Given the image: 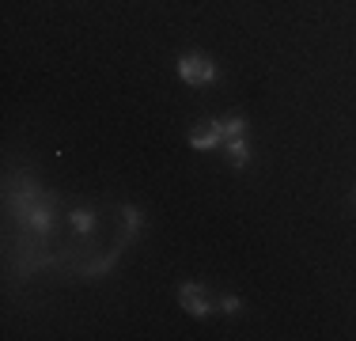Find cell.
I'll use <instances>...</instances> for the list:
<instances>
[{"label": "cell", "mask_w": 356, "mask_h": 341, "mask_svg": "<svg viewBox=\"0 0 356 341\" xmlns=\"http://www.w3.org/2000/svg\"><path fill=\"white\" fill-rule=\"evenodd\" d=\"M224 152H227V164H232L235 170H243L250 164V144L247 136H235V141H224Z\"/></svg>", "instance_id": "5"}, {"label": "cell", "mask_w": 356, "mask_h": 341, "mask_svg": "<svg viewBox=\"0 0 356 341\" xmlns=\"http://www.w3.org/2000/svg\"><path fill=\"white\" fill-rule=\"evenodd\" d=\"M190 144H193L197 152H213V148H220V144H224V136H220L216 122H209V125H197V129H190Z\"/></svg>", "instance_id": "4"}, {"label": "cell", "mask_w": 356, "mask_h": 341, "mask_svg": "<svg viewBox=\"0 0 356 341\" xmlns=\"http://www.w3.org/2000/svg\"><path fill=\"white\" fill-rule=\"evenodd\" d=\"M54 205H57L54 198H46L31 178H23V201L19 205L12 201V209H15V216H19L23 232L35 235V243H46L49 232H54Z\"/></svg>", "instance_id": "1"}, {"label": "cell", "mask_w": 356, "mask_h": 341, "mask_svg": "<svg viewBox=\"0 0 356 341\" xmlns=\"http://www.w3.org/2000/svg\"><path fill=\"white\" fill-rule=\"evenodd\" d=\"M220 311H224V315H239L243 311V300H239V296H220Z\"/></svg>", "instance_id": "8"}, {"label": "cell", "mask_w": 356, "mask_h": 341, "mask_svg": "<svg viewBox=\"0 0 356 341\" xmlns=\"http://www.w3.org/2000/svg\"><path fill=\"white\" fill-rule=\"evenodd\" d=\"M216 129L224 141H235V136H247V118L239 114H227V118H216Z\"/></svg>", "instance_id": "6"}, {"label": "cell", "mask_w": 356, "mask_h": 341, "mask_svg": "<svg viewBox=\"0 0 356 341\" xmlns=\"http://www.w3.org/2000/svg\"><path fill=\"white\" fill-rule=\"evenodd\" d=\"M72 228L80 235H91V232H95V212H91V209H72Z\"/></svg>", "instance_id": "7"}, {"label": "cell", "mask_w": 356, "mask_h": 341, "mask_svg": "<svg viewBox=\"0 0 356 341\" xmlns=\"http://www.w3.org/2000/svg\"><path fill=\"white\" fill-rule=\"evenodd\" d=\"M178 80L190 84V88H209V84L220 80L216 61L205 54H182L178 57Z\"/></svg>", "instance_id": "2"}, {"label": "cell", "mask_w": 356, "mask_h": 341, "mask_svg": "<svg viewBox=\"0 0 356 341\" xmlns=\"http://www.w3.org/2000/svg\"><path fill=\"white\" fill-rule=\"evenodd\" d=\"M178 303L186 307V311L193 315V319H209V315L216 311V303H213V296L205 292V288L197 285V280H186L182 288H178Z\"/></svg>", "instance_id": "3"}]
</instances>
